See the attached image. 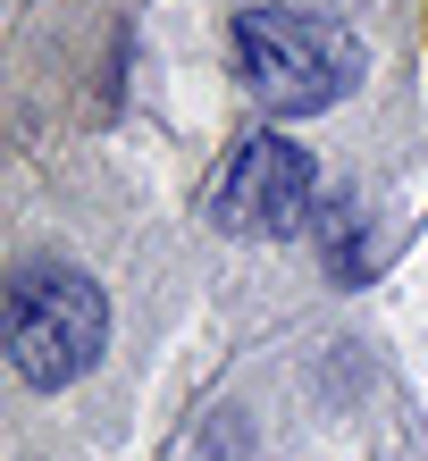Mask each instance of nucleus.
I'll return each instance as SVG.
<instances>
[{
  "mask_svg": "<svg viewBox=\"0 0 428 461\" xmlns=\"http://www.w3.org/2000/svg\"><path fill=\"white\" fill-rule=\"evenodd\" d=\"M227 50H235L244 93L260 101V110H278V118L336 110V101L361 85V68H369L361 34H344V25H328V17H303V9H278V0L235 9Z\"/></svg>",
  "mask_w": 428,
  "mask_h": 461,
  "instance_id": "f257e3e1",
  "label": "nucleus"
},
{
  "mask_svg": "<svg viewBox=\"0 0 428 461\" xmlns=\"http://www.w3.org/2000/svg\"><path fill=\"white\" fill-rule=\"evenodd\" d=\"M311 202H319V168H311V151L294 143V134H252V143L227 159L219 194H210L227 235H269V243L303 227Z\"/></svg>",
  "mask_w": 428,
  "mask_h": 461,
  "instance_id": "7ed1b4c3",
  "label": "nucleus"
},
{
  "mask_svg": "<svg viewBox=\"0 0 428 461\" xmlns=\"http://www.w3.org/2000/svg\"><path fill=\"white\" fill-rule=\"evenodd\" d=\"M0 336H9V369L34 394H50V386H68V377H85L101 361V344H110V303H101V285L85 277V268H50L42 260V268H17Z\"/></svg>",
  "mask_w": 428,
  "mask_h": 461,
  "instance_id": "f03ea898",
  "label": "nucleus"
}]
</instances>
